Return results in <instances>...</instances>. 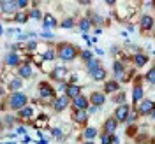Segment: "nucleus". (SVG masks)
I'll use <instances>...</instances> for the list:
<instances>
[{"mask_svg": "<svg viewBox=\"0 0 155 144\" xmlns=\"http://www.w3.org/2000/svg\"><path fill=\"white\" fill-rule=\"evenodd\" d=\"M27 102H28V98H27L25 93H21V91L11 93V97H9V107L14 109V111H21L23 107H27Z\"/></svg>", "mask_w": 155, "mask_h": 144, "instance_id": "1", "label": "nucleus"}, {"mask_svg": "<svg viewBox=\"0 0 155 144\" xmlns=\"http://www.w3.org/2000/svg\"><path fill=\"white\" fill-rule=\"evenodd\" d=\"M60 58H62L64 62L74 60V58H76V48H74L72 44H64V46L60 48Z\"/></svg>", "mask_w": 155, "mask_h": 144, "instance_id": "2", "label": "nucleus"}, {"mask_svg": "<svg viewBox=\"0 0 155 144\" xmlns=\"http://www.w3.org/2000/svg\"><path fill=\"white\" fill-rule=\"evenodd\" d=\"M115 118H116V121H125L127 118H129V104H120V106L116 107V111H115Z\"/></svg>", "mask_w": 155, "mask_h": 144, "instance_id": "3", "label": "nucleus"}, {"mask_svg": "<svg viewBox=\"0 0 155 144\" xmlns=\"http://www.w3.org/2000/svg\"><path fill=\"white\" fill-rule=\"evenodd\" d=\"M39 95L42 97V98H48V97L55 95V90H53L51 85H48V83H41V85H39Z\"/></svg>", "mask_w": 155, "mask_h": 144, "instance_id": "4", "label": "nucleus"}, {"mask_svg": "<svg viewBox=\"0 0 155 144\" xmlns=\"http://www.w3.org/2000/svg\"><path fill=\"white\" fill-rule=\"evenodd\" d=\"M18 9V2H11V0H4V2H0V11L2 12H14V11Z\"/></svg>", "mask_w": 155, "mask_h": 144, "instance_id": "5", "label": "nucleus"}, {"mask_svg": "<svg viewBox=\"0 0 155 144\" xmlns=\"http://www.w3.org/2000/svg\"><path fill=\"white\" fill-rule=\"evenodd\" d=\"M90 100H92V104L97 107H101L104 102H106V95L104 93H101V91H94L92 95H90Z\"/></svg>", "mask_w": 155, "mask_h": 144, "instance_id": "6", "label": "nucleus"}, {"mask_svg": "<svg viewBox=\"0 0 155 144\" xmlns=\"http://www.w3.org/2000/svg\"><path fill=\"white\" fill-rule=\"evenodd\" d=\"M137 111H139V114H148V113H152V111H153V102H152V100H143V102L137 106Z\"/></svg>", "mask_w": 155, "mask_h": 144, "instance_id": "7", "label": "nucleus"}, {"mask_svg": "<svg viewBox=\"0 0 155 144\" xmlns=\"http://www.w3.org/2000/svg\"><path fill=\"white\" fill-rule=\"evenodd\" d=\"M67 106H69V97L67 95H62L55 100V111H64Z\"/></svg>", "mask_w": 155, "mask_h": 144, "instance_id": "8", "label": "nucleus"}, {"mask_svg": "<svg viewBox=\"0 0 155 144\" xmlns=\"http://www.w3.org/2000/svg\"><path fill=\"white\" fill-rule=\"evenodd\" d=\"M116 126H118V121H116V118H109L106 123H104V128H106V134H111L116 132Z\"/></svg>", "mask_w": 155, "mask_h": 144, "instance_id": "9", "label": "nucleus"}, {"mask_svg": "<svg viewBox=\"0 0 155 144\" xmlns=\"http://www.w3.org/2000/svg\"><path fill=\"white\" fill-rule=\"evenodd\" d=\"M65 95H67L69 98H74V100H76L78 97L81 95V93H79V86H76V85H69L67 90H65Z\"/></svg>", "mask_w": 155, "mask_h": 144, "instance_id": "10", "label": "nucleus"}, {"mask_svg": "<svg viewBox=\"0 0 155 144\" xmlns=\"http://www.w3.org/2000/svg\"><path fill=\"white\" fill-rule=\"evenodd\" d=\"M74 106H76V109H79V111H87V107H88V100H87V97H83V95H79L74 100Z\"/></svg>", "mask_w": 155, "mask_h": 144, "instance_id": "11", "label": "nucleus"}, {"mask_svg": "<svg viewBox=\"0 0 155 144\" xmlns=\"http://www.w3.org/2000/svg\"><path fill=\"white\" fill-rule=\"evenodd\" d=\"M113 69H115V77L116 81H120V79H124V65L120 63V62H115V65H113Z\"/></svg>", "mask_w": 155, "mask_h": 144, "instance_id": "12", "label": "nucleus"}, {"mask_svg": "<svg viewBox=\"0 0 155 144\" xmlns=\"http://www.w3.org/2000/svg\"><path fill=\"white\" fill-rule=\"evenodd\" d=\"M18 62H19V56L16 55V53H12V51H11L9 55L5 56V63H7V65H11V67L18 65Z\"/></svg>", "mask_w": 155, "mask_h": 144, "instance_id": "13", "label": "nucleus"}, {"mask_svg": "<svg viewBox=\"0 0 155 144\" xmlns=\"http://www.w3.org/2000/svg\"><path fill=\"white\" fill-rule=\"evenodd\" d=\"M65 74H67V70H65L64 67H57V69H53V72H51V77L60 81V79H64V76H65Z\"/></svg>", "mask_w": 155, "mask_h": 144, "instance_id": "14", "label": "nucleus"}, {"mask_svg": "<svg viewBox=\"0 0 155 144\" xmlns=\"http://www.w3.org/2000/svg\"><path fill=\"white\" fill-rule=\"evenodd\" d=\"M152 27H153V18H152V16H143V18H141V28L150 30Z\"/></svg>", "mask_w": 155, "mask_h": 144, "instance_id": "15", "label": "nucleus"}, {"mask_svg": "<svg viewBox=\"0 0 155 144\" xmlns=\"http://www.w3.org/2000/svg\"><path fill=\"white\" fill-rule=\"evenodd\" d=\"M21 86H23V81H21L19 77H14V79L9 81V90H14V93H16L18 90H21Z\"/></svg>", "mask_w": 155, "mask_h": 144, "instance_id": "16", "label": "nucleus"}, {"mask_svg": "<svg viewBox=\"0 0 155 144\" xmlns=\"http://www.w3.org/2000/svg\"><path fill=\"white\" fill-rule=\"evenodd\" d=\"M42 23H44V28H53V27H57V21H55V18H53L51 14H46L44 19H42Z\"/></svg>", "mask_w": 155, "mask_h": 144, "instance_id": "17", "label": "nucleus"}, {"mask_svg": "<svg viewBox=\"0 0 155 144\" xmlns=\"http://www.w3.org/2000/svg\"><path fill=\"white\" fill-rule=\"evenodd\" d=\"M19 76L21 77H30L32 76V67H30L28 63H25V65H21V67H19Z\"/></svg>", "mask_w": 155, "mask_h": 144, "instance_id": "18", "label": "nucleus"}, {"mask_svg": "<svg viewBox=\"0 0 155 144\" xmlns=\"http://www.w3.org/2000/svg\"><path fill=\"white\" fill-rule=\"evenodd\" d=\"M74 118H76L78 123H83V121H87V120H88V113H87V111H79V109H78L76 114H74Z\"/></svg>", "mask_w": 155, "mask_h": 144, "instance_id": "19", "label": "nucleus"}, {"mask_svg": "<svg viewBox=\"0 0 155 144\" xmlns=\"http://www.w3.org/2000/svg\"><path fill=\"white\" fill-rule=\"evenodd\" d=\"M92 77H94L95 81H102V79L106 77V70H104L102 67H101V69H97L95 72H92Z\"/></svg>", "mask_w": 155, "mask_h": 144, "instance_id": "20", "label": "nucleus"}, {"mask_svg": "<svg viewBox=\"0 0 155 144\" xmlns=\"http://www.w3.org/2000/svg\"><path fill=\"white\" fill-rule=\"evenodd\" d=\"M87 69H88V72H90V74H92V72H95L97 69H101L99 60H95V58H94L92 62H88V63H87Z\"/></svg>", "mask_w": 155, "mask_h": 144, "instance_id": "21", "label": "nucleus"}, {"mask_svg": "<svg viewBox=\"0 0 155 144\" xmlns=\"http://www.w3.org/2000/svg\"><path fill=\"white\" fill-rule=\"evenodd\" d=\"M132 98H134V102L137 104V102L143 98V88H141V86H136L134 91H132Z\"/></svg>", "mask_w": 155, "mask_h": 144, "instance_id": "22", "label": "nucleus"}, {"mask_svg": "<svg viewBox=\"0 0 155 144\" xmlns=\"http://www.w3.org/2000/svg\"><path fill=\"white\" fill-rule=\"evenodd\" d=\"M106 90L107 93H115V91H118V81H109V83H106Z\"/></svg>", "mask_w": 155, "mask_h": 144, "instance_id": "23", "label": "nucleus"}, {"mask_svg": "<svg viewBox=\"0 0 155 144\" xmlns=\"http://www.w3.org/2000/svg\"><path fill=\"white\" fill-rule=\"evenodd\" d=\"M146 62H148V56H146V55H136L134 56V63L139 65V67H143Z\"/></svg>", "mask_w": 155, "mask_h": 144, "instance_id": "24", "label": "nucleus"}, {"mask_svg": "<svg viewBox=\"0 0 155 144\" xmlns=\"http://www.w3.org/2000/svg\"><path fill=\"white\" fill-rule=\"evenodd\" d=\"M79 28L83 30V34L88 32V28H90V19H87V18L81 19V21H79Z\"/></svg>", "mask_w": 155, "mask_h": 144, "instance_id": "25", "label": "nucleus"}, {"mask_svg": "<svg viewBox=\"0 0 155 144\" xmlns=\"http://www.w3.org/2000/svg\"><path fill=\"white\" fill-rule=\"evenodd\" d=\"M19 114H21V118H30V116L34 114V111H32V107H23L19 111Z\"/></svg>", "mask_w": 155, "mask_h": 144, "instance_id": "26", "label": "nucleus"}, {"mask_svg": "<svg viewBox=\"0 0 155 144\" xmlns=\"http://www.w3.org/2000/svg\"><path fill=\"white\" fill-rule=\"evenodd\" d=\"M113 141H116V139L111 134H104V135H102V139H101V142H102V144H111Z\"/></svg>", "mask_w": 155, "mask_h": 144, "instance_id": "27", "label": "nucleus"}, {"mask_svg": "<svg viewBox=\"0 0 155 144\" xmlns=\"http://www.w3.org/2000/svg\"><path fill=\"white\" fill-rule=\"evenodd\" d=\"M95 135H97V130H95V128H92V126L85 130V137H87V139H94Z\"/></svg>", "mask_w": 155, "mask_h": 144, "instance_id": "28", "label": "nucleus"}, {"mask_svg": "<svg viewBox=\"0 0 155 144\" xmlns=\"http://www.w3.org/2000/svg\"><path fill=\"white\" fill-rule=\"evenodd\" d=\"M42 60H55V51H53V49H48V51L42 55Z\"/></svg>", "mask_w": 155, "mask_h": 144, "instance_id": "29", "label": "nucleus"}, {"mask_svg": "<svg viewBox=\"0 0 155 144\" xmlns=\"http://www.w3.org/2000/svg\"><path fill=\"white\" fill-rule=\"evenodd\" d=\"M16 21H18V23H25V21H27V14H25V12H18V14H16Z\"/></svg>", "mask_w": 155, "mask_h": 144, "instance_id": "30", "label": "nucleus"}, {"mask_svg": "<svg viewBox=\"0 0 155 144\" xmlns=\"http://www.w3.org/2000/svg\"><path fill=\"white\" fill-rule=\"evenodd\" d=\"M146 79L152 83V85H155V69H152L150 72H148V76H146Z\"/></svg>", "mask_w": 155, "mask_h": 144, "instance_id": "31", "label": "nucleus"}, {"mask_svg": "<svg viewBox=\"0 0 155 144\" xmlns=\"http://www.w3.org/2000/svg\"><path fill=\"white\" fill-rule=\"evenodd\" d=\"M62 27H64V28H71V27H74V21L69 18V19H65V21H62Z\"/></svg>", "mask_w": 155, "mask_h": 144, "instance_id": "32", "label": "nucleus"}, {"mask_svg": "<svg viewBox=\"0 0 155 144\" xmlns=\"http://www.w3.org/2000/svg\"><path fill=\"white\" fill-rule=\"evenodd\" d=\"M30 18H32V19H41V11L34 9L32 12H30Z\"/></svg>", "mask_w": 155, "mask_h": 144, "instance_id": "33", "label": "nucleus"}, {"mask_svg": "<svg viewBox=\"0 0 155 144\" xmlns=\"http://www.w3.org/2000/svg\"><path fill=\"white\" fill-rule=\"evenodd\" d=\"M81 56H83L85 60H87V63H88V62H92V60H94V58H92V53H90V51H83V55H81Z\"/></svg>", "mask_w": 155, "mask_h": 144, "instance_id": "34", "label": "nucleus"}, {"mask_svg": "<svg viewBox=\"0 0 155 144\" xmlns=\"http://www.w3.org/2000/svg\"><path fill=\"white\" fill-rule=\"evenodd\" d=\"M51 134H53V137L60 139V137H62V130H60V128H53V132H51Z\"/></svg>", "mask_w": 155, "mask_h": 144, "instance_id": "35", "label": "nucleus"}, {"mask_svg": "<svg viewBox=\"0 0 155 144\" xmlns=\"http://www.w3.org/2000/svg\"><path fill=\"white\" fill-rule=\"evenodd\" d=\"M4 118H5V120H4L5 125H12V123H14V118H12V116H4Z\"/></svg>", "mask_w": 155, "mask_h": 144, "instance_id": "36", "label": "nucleus"}, {"mask_svg": "<svg viewBox=\"0 0 155 144\" xmlns=\"http://www.w3.org/2000/svg\"><path fill=\"white\" fill-rule=\"evenodd\" d=\"M41 37H44V39H53V34H49L48 30H46V32H42V34H41Z\"/></svg>", "mask_w": 155, "mask_h": 144, "instance_id": "37", "label": "nucleus"}, {"mask_svg": "<svg viewBox=\"0 0 155 144\" xmlns=\"http://www.w3.org/2000/svg\"><path fill=\"white\" fill-rule=\"evenodd\" d=\"M30 37V34H18V39L19 40H27Z\"/></svg>", "mask_w": 155, "mask_h": 144, "instance_id": "38", "label": "nucleus"}, {"mask_svg": "<svg viewBox=\"0 0 155 144\" xmlns=\"http://www.w3.org/2000/svg\"><path fill=\"white\" fill-rule=\"evenodd\" d=\"M27 48H28L30 51H34V49L37 48V44H35V42H28V44H27Z\"/></svg>", "mask_w": 155, "mask_h": 144, "instance_id": "39", "label": "nucleus"}, {"mask_svg": "<svg viewBox=\"0 0 155 144\" xmlns=\"http://www.w3.org/2000/svg\"><path fill=\"white\" fill-rule=\"evenodd\" d=\"M18 7H19V9L27 7V2H25V0H19V2H18Z\"/></svg>", "mask_w": 155, "mask_h": 144, "instance_id": "40", "label": "nucleus"}, {"mask_svg": "<svg viewBox=\"0 0 155 144\" xmlns=\"http://www.w3.org/2000/svg\"><path fill=\"white\" fill-rule=\"evenodd\" d=\"M94 23H99V25H101V23H102V19H101V16H94Z\"/></svg>", "mask_w": 155, "mask_h": 144, "instance_id": "41", "label": "nucleus"}, {"mask_svg": "<svg viewBox=\"0 0 155 144\" xmlns=\"http://www.w3.org/2000/svg\"><path fill=\"white\" fill-rule=\"evenodd\" d=\"M136 120V113H132V114H129V118H127V121H134Z\"/></svg>", "mask_w": 155, "mask_h": 144, "instance_id": "42", "label": "nucleus"}, {"mask_svg": "<svg viewBox=\"0 0 155 144\" xmlns=\"http://www.w3.org/2000/svg\"><path fill=\"white\" fill-rule=\"evenodd\" d=\"M19 48H21L19 44H12V46H11V49H12V51H16V49H19Z\"/></svg>", "mask_w": 155, "mask_h": 144, "instance_id": "43", "label": "nucleus"}, {"mask_svg": "<svg viewBox=\"0 0 155 144\" xmlns=\"http://www.w3.org/2000/svg\"><path fill=\"white\" fill-rule=\"evenodd\" d=\"M18 134H25V128L23 126H18Z\"/></svg>", "mask_w": 155, "mask_h": 144, "instance_id": "44", "label": "nucleus"}, {"mask_svg": "<svg viewBox=\"0 0 155 144\" xmlns=\"http://www.w3.org/2000/svg\"><path fill=\"white\" fill-rule=\"evenodd\" d=\"M97 109H99V107H97V106H94V107H90V113H97Z\"/></svg>", "mask_w": 155, "mask_h": 144, "instance_id": "45", "label": "nucleus"}, {"mask_svg": "<svg viewBox=\"0 0 155 144\" xmlns=\"http://www.w3.org/2000/svg\"><path fill=\"white\" fill-rule=\"evenodd\" d=\"M85 144H94V142H90V141H88V142H85Z\"/></svg>", "mask_w": 155, "mask_h": 144, "instance_id": "46", "label": "nucleus"}]
</instances>
